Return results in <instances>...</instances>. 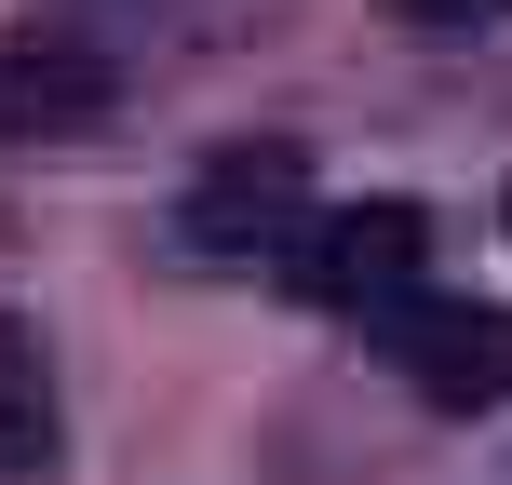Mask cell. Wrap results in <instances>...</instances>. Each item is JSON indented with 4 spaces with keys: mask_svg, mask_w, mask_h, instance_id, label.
I'll list each match as a JSON object with an SVG mask.
<instances>
[{
    "mask_svg": "<svg viewBox=\"0 0 512 485\" xmlns=\"http://www.w3.org/2000/svg\"><path fill=\"white\" fill-rule=\"evenodd\" d=\"M499 230H512V189H499Z\"/></svg>",
    "mask_w": 512,
    "mask_h": 485,
    "instance_id": "7",
    "label": "cell"
},
{
    "mask_svg": "<svg viewBox=\"0 0 512 485\" xmlns=\"http://www.w3.org/2000/svg\"><path fill=\"white\" fill-rule=\"evenodd\" d=\"M108 108H122V68L95 41H68V27H14L0 41V149H68Z\"/></svg>",
    "mask_w": 512,
    "mask_h": 485,
    "instance_id": "4",
    "label": "cell"
},
{
    "mask_svg": "<svg viewBox=\"0 0 512 485\" xmlns=\"http://www.w3.org/2000/svg\"><path fill=\"white\" fill-rule=\"evenodd\" d=\"M283 283H297L310 310L378 324V310H405L418 283H432V216L418 203H337V216H310V230L283 243Z\"/></svg>",
    "mask_w": 512,
    "mask_h": 485,
    "instance_id": "1",
    "label": "cell"
},
{
    "mask_svg": "<svg viewBox=\"0 0 512 485\" xmlns=\"http://www.w3.org/2000/svg\"><path fill=\"white\" fill-rule=\"evenodd\" d=\"M297 230H310V149H297V135H243V149H216L203 176H189V203H176V243L203 256V270L283 256Z\"/></svg>",
    "mask_w": 512,
    "mask_h": 485,
    "instance_id": "2",
    "label": "cell"
},
{
    "mask_svg": "<svg viewBox=\"0 0 512 485\" xmlns=\"http://www.w3.org/2000/svg\"><path fill=\"white\" fill-rule=\"evenodd\" d=\"M378 351H391V378H405L432 418L512 405V310L499 297H432V283H418L405 310H378Z\"/></svg>",
    "mask_w": 512,
    "mask_h": 485,
    "instance_id": "3",
    "label": "cell"
},
{
    "mask_svg": "<svg viewBox=\"0 0 512 485\" xmlns=\"http://www.w3.org/2000/svg\"><path fill=\"white\" fill-rule=\"evenodd\" d=\"M68 472V391H54V337L27 310H0V485Z\"/></svg>",
    "mask_w": 512,
    "mask_h": 485,
    "instance_id": "5",
    "label": "cell"
},
{
    "mask_svg": "<svg viewBox=\"0 0 512 485\" xmlns=\"http://www.w3.org/2000/svg\"><path fill=\"white\" fill-rule=\"evenodd\" d=\"M391 27H418V41H472V27H512V0H391Z\"/></svg>",
    "mask_w": 512,
    "mask_h": 485,
    "instance_id": "6",
    "label": "cell"
}]
</instances>
